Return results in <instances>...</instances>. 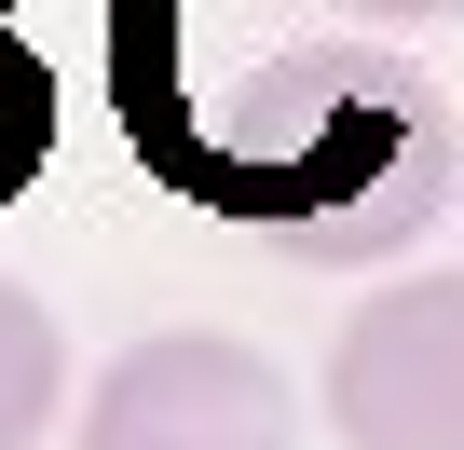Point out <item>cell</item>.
Returning <instances> with one entry per match:
<instances>
[{
  "label": "cell",
  "instance_id": "1",
  "mask_svg": "<svg viewBox=\"0 0 464 450\" xmlns=\"http://www.w3.org/2000/svg\"><path fill=\"white\" fill-rule=\"evenodd\" d=\"M178 164L246 218V233L301 273H369L396 246H423L450 218V177H464V137L450 110L342 42V28H301L274 55H246L218 96H205V137H178Z\"/></svg>",
  "mask_w": 464,
  "mask_h": 450
},
{
  "label": "cell",
  "instance_id": "2",
  "mask_svg": "<svg viewBox=\"0 0 464 450\" xmlns=\"http://www.w3.org/2000/svg\"><path fill=\"white\" fill-rule=\"evenodd\" d=\"M82 450H301V382L232 328H150L96 369Z\"/></svg>",
  "mask_w": 464,
  "mask_h": 450
},
{
  "label": "cell",
  "instance_id": "3",
  "mask_svg": "<svg viewBox=\"0 0 464 450\" xmlns=\"http://www.w3.org/2000/svg\"><path fill=\"white\" fill-rule=\"evenodd\" d=\"M328 436L342 450H464V273H396L328 341Z\"/></svg>",
  "mask_w": 464,
  "mask_h": 450
},
{
  "label": "cell",
  "instance_id": "4",
  "mask_svg": "<svg viewBox=\"0 0 464 450\" xmlns=\"http://www.w3.org/2000/svg\"><path fill=\"white\" fill-rule=\"evenodd\" d=\"M55 396H69V341H55L42 287L0 273V450H28V436L55 423Z\"/></svg>",
  "mask_w": 464,
  "mask_h": 450
},
{
  "label": "cell",
  "instance_id": "5",
  "mask_svg": "<svg viewBox=\"0 0 464 450\" xmlns=\"http://www.w3.org/2000/svg\"><path fill=\"white\" fill-rule=\"evenodd\" d=\"M42 137H55V82H42L28 42H0V191L42 164Z\"/></svg>",
  "mask_w": 464,
  "mask_h": 450
},
{
  "label": "cell",
  "instance_id": "6",
  "mask_svg": "<svg viewBox=\"0 0 464 450\" xmlns=\"http://www.w3.org/2000/svg\"><path fill=\"white\" fill-rule=\"evenodd\" d=\"M355 14H382V28H423V14H464V0H355Z\"/></svg>",
  "mask_w": 464,
  "mask_h": 450
},
{
  "label": "cell",
  "instance_id": "7",
  "mask_svg": "<svg viewBox=\"0 0 464 450\" xmlns=\"http://www.w3.org/2000/svg\"><path fill=\"white\" fill-rule=\"evenodd\" d=\"M0 14H14V0H0Z\"/></svg>",
  "mask_w": 464,
  "mask_h": 450
}]
</instances>
